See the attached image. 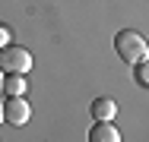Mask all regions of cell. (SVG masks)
<instances>
[{"label": "cell", "instance_id": "1", "mask_svg": "<svg viewBox=\"0 0 149 142\" xmlns=\"http://www.w3.org/2000/svg\"><path fill=\"white\" fill-rule=\"evenodd\" d=\"M114 51L124 63H140V60H146L149 57V41L140 35V32H133V28H124L118 32V38H114Z\"/></svg>", "mask_w": 149, "mask_h": 142}, {"label": "cell", "instance_id": "2", "mask_svg": "<svg viewBox=\"0 0 149 142\" xmlns=\"http://www.w3.org/2000/svg\"><path fill=\"white\" fill-rule=\"evenodd\" d=\"M0 70L6 76H26L32 70V54L22 48V44H6L0 51Z\"/></svg>", "mask_w": 149, "mask_h": 142}, {"label": "cell", "instance_id": "3", "mask_svg": "<svg viewBox=\"0 0 149 142\" xmlns=\"http://www.w3.org/2000/svg\"><path fill=\"white\" fill-rule=\"evenodd\" d=\"M3 114H6V123L10 126H26L29 117H32V108H29V101H26V95H6Z\"/></svg>", "mask_w": 149, "mask_h": 142}, {"label": "cell", "instance_id": "4", "mask_svg": "<svg viewBox=\"0 0 149 142\" xmlns=\"http://www.w3.org/2000/svg\"><path fill=\"white\" fill-rule=\"evenodd\" d=\"M89 142H124V139L111 120H95V126L89 130Z\"/></svg>", "mask_w": 149, "mask_h": 142}, {"label": "cell", "instance_id": "5", "mask_svg": "<svg viewBox=\"0 0 149 142\" xmlns=\"http://www.w3.org/2000/svg\"><path fill=\"white\" fill-rule=\"evenodd\" d=\"M89 114H92V120H114L118 101H114V98H95L89 104Z\"/></svg>", "mask_w": 149, "mask_h": 142}, {"label": "cell", "instance_id": "6", "mask_svg": "<svg viewBox=\"0 0 149 142\" xmlns=\"http://www.w3.org/2000/svg\"><path fill=\"white\" fill-rule=\"evenodd\" d=\"M3 92L6 95H26V76H6L3 79Z\"/></svg>", "mask_w": 149, "mask_h": 142}, {"label": "cell", "instance_id": "7", "mask_svg": "<svg viewBox=\"0 0 149 142\" xmlns=\"http://www.w3.org/2000/svg\"><path fill=\"white\" fill-rule=\"evenodd\" d=\"M133 76H136V82H140V85H146V88H149V57L136 63V73H133Z\"/></svg>", "mask_w": 149, "mask_h": 142}, {"label": "cell", "instance_id": "8", "mask_svg": "<svg viewBox=\"0 0 149 142\" xmlns=\"http://www.w3.org/2000/svg\"><path fill=\"white\" fill-rule=\"evenodd\" d=\"M6 44H10V26H3V22H0V51H3Z\"/></svg>", "mask_w": 149, "mask_h": 142}, {"label": "cell", "instance_id": "9", "mask_svg": "<svg viewBox=\"0 0 149 142\" xmlns=\"http://www.w3.org/2000/svg\"><path fill=\"white\" fill-rule=\"evenodd\" d=\"M0 123H6V114H3V101H0Z\"/></svg>", "mask_w": 149, "mask_h": 142}, {"label": "cell", "instance_id": "10", "mask_svg": "<svg viewBox=\"0 0 149 142\" xmlns=\"http://www.w3.org/2000/svg\"><path fill=\"white\" fill-rule=\"evenodd\" d=\"M3 79H6V73H3V70H0V92H3Z\"/></svg>", "mask_w": 149, "mask_h": 142}]
</instances>
